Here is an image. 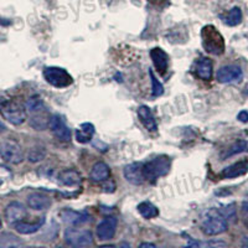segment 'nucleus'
<instances>
[{
	"instance_id": "f257e3e1",
	"label": "nucleus",
	"mask_w": 248,
	"mask_h": 248,
	"mask_svg": "<svg viewBox=\"0 0 248 248\" xmlns=\"http://www.w3.org/2000/svg\"><path fill=\"white\" fill-rule=\"evenodd\" d=\"M201 43L202 47L209 54L220 56L225 52V39L222 34L214 25H206L201 29Z\"/></svg>"
},
{
	"instance_id": "f03ea898",
	"label": "nucleus",
	"mask_w": 248,
	"mask_h": 248,
	"mask_svg": "<svg viewBox=\"0 0 248 248\" xmlns=\"http://www.w3.org/2000/svg\"><path fill=\"white\" fill-rule=\"evenodd\" d=\"M227 220L220 210H209L201 222V230L207 236H217L227 231Z\"/></svg>"
},
{
	"instance_id": "7ed1b4c3",
	"label": "nucleus",
	"mask_w": 248,
	"mask_h": 248,
	"mask_svg": "<svg viewBox=\"0 0 248 248\" xmlns=\"http://www.w3.org/2000/svg\"><path fill=\"white\" fill-rule=\"evenodd\" d=\"M171 169V161L168 156H156L153 160L143 164V171L145 180L155 183L161 176H165Z\"/></svg>"
},
{
	"instance_id": "20e7f679",
	"label": "nucleus",
	"mask_w": 248,
	"mask_h": 248,
	"mask_svg": "<svg viewBox=\"0 0 248 248\" xmlns=\"http://www.w3.org/2000/svg\"><path fill=\"white\" fill-rule=\"evenodd\" d=\"M0 156L8 163L20 164L24 160V150L19 143L14 139L0 140Z\"/></svg>"
},
{
	"instance_id": "39448f33",
	"label": "nucleus",
	"mask_w": 248,
	"mask_h": 248,
	"mask_svg": "<svg viewBox=\"0 0 248 248\" xmlns=\"http://www.w3.org/2000/svg\"><path fill=\"white\" fill-rule=\"evenodd\" d=\"M44 77L47 83L56 88H66L74 83V78L65 68L55 67V66L46 67L44 70Z\"/></svg>"
},
{
	"instance_id": "423d86ee",
	"label": "nucleus",
	"mask_w": 248,
	"mask_h": 248,
	"mask_svg": "<svg viewBox=\"0 0 248 248\" xmlns=\"http://www.w3.org/2000/svg\"><path fill=\"white\" fill-rule=\"evenodd\" d=\"M0 113L1 116L4 117V119H6L8 122H10L14 125H20L26 121V109L23 106L14 101L5 102L1 107H0Z\"/></svg>"
},
{
	"instance_id": "0eeeda50",
	"label": "nucleus",
	"mask_w": 248,
	"mask_h": 248,
	"mask_svg": "<svg viewBox=\"0 0 248 248\" xmlns=\"http://www.w3.org/2000/svg\"><path fill=\"white\" fill-rule=\"evenodd\" d=\"M63 238L71 247H88L93 245L92 232L88 230L67 229L63 234Z\"/></svg>"
},
{
	"instance_id": "6e6552de",
	"label": "nucleus",
	"mask_w": 248,
	"mask_h": 248,
	"mask_svg": "<svg viewBox=\"0 0 248 248\" xmlns=\"http://www.w3.org/2000/svg\"><path fill=\"white\" fill-rule=\"evenodd\" d=\"M51 132L54 133L55 137L62 141H70L72 133L71 129L67 127V124L62 119L61 116H52L50 117V124H48Z\"/></svg>"
},
{
	"instance_id": "1a4fd4ad",
	"label": "nucleus",
	"mask_w": 248,
	"mask_h": 248,
	"mask_svg": "<svg viewBox=\"0 0 248 248\" xmlns=\"http://www.w3.org/2000/svg\"><path fill=\"white\" fill-rule=\"evenodd\" d=\"M117 231V218L116 217H106L98 223L96 230V233L101 241L112 240Z\"/></svg>"
},
{
	"instance_id": "9d476101",
	"label": "nucleus",
	"mask_w": 248,
	"mask_h": 248,
	"mask_svg": "<svg viewBox=\"0 0 248 248\" xmlns=\"http://www.w3.org/2000/svg\"><path fill=\"white\" fill-rule=\"evenodd\" d=\"M216 76L221 83H231V82H237L242 78L243 71L236 65H227L217 71Z\"/></svg>"
},
{
	"instance_id": "9b49d317",
	"label": "nucleus",
	"mask_w": 248,
	"mask_h": 248,
	"mask_svg": "<svg viewBox=\"0 0 248 248\" xmlns=\"http://www.w3.org/2000/svg\"><path fill=\"white\" fill-rule=\"evenodd\" d=\"M124 178L127 181L133 185H141L145 181L143 171V164L140 163H132L128 164L127 167L124 168Z\"/></svg>"
},
{
	"instance_id": "f8f14e48",
	"label": "nucleus",
	"mask_w": 248,
	"mask_h": 248,
	"mask_svg": "<svg viewBox=\"0 0 248 248\" xmlns=\"http://www.w3.org/2000/svg\"><path fill=\"white\" fill-rule=\"evenodd\" d=\"M4 215H5L6 221L10 225H15L16 222L24 221V218L26 217V209L23 203L14 201V202H10L6 206Z\"/></svg>"
},
{
	"instance_id": "ddd939ff",
	"label": "nucleus",
	"mask_w": 248,
	"mask_h": 248,
	"mask_svg": "<svg viewBox=\"0 0 248 248\" xmlns=\"http://www.w3.org/2000/svg\"><path fill=\"white\" fill-rule=\"evenodd\" d=\"M150 57L153 60L155 68L160 75H165L169 68V55L160 47H154L150 50Z\"/></svg>"
},
{
	"instance_id": "4468645a",
	"label": "nucleus",
	"mask_w": 248,
	"mask_h": 248,
	"mask_svg": "<svg viewBox=\"0 0 248 248\" xmlns=\"http://www.w3.org/2000/svg\"><path fill=\"white\" fill-rule=\"evenodd\" d=\"M61 218L62 221L65 223L70 226H79L83 225L88 221L90 216L87 215V212H78V211H74V210L71 209H66L63 211H61Z\"/></svg>"
},
{
	"instance_id": "2eb2a0df",
	"label": "nucleus",
	"mask_w": 248,
	"mask_h": 248,
	"mask_svg": "<svg viewBox=\"0 0 248 248\" xmlns=\"http://www.w3.org/2000/svg\"><path fill=\"white\" fill-rule=\"evenodd\" d=\"M110 176V169L107 164L103 161H98L93 165L92 170H91L90 178L91 180L94 183H103L107 181Z\"/></svg>"
},
{
	"instance_id": "dca6fc26",
	"label": "nucleus",
	"mask_w": 248,
	"mask_h": 248,
	"mask_svg": "<svg viewBox=\"0 0 248 248\" xmlns=\"http://www.w3.org/2000/svg\"><path fill=\"white\" fill-rule=\"evenodd\" d=\"M195 72L199 78L210 81L212 78V61L207 57H200L195 65Z\"/></svg>"
},
{
	"instance_id": "f3484780",
	"label": "nucleus",
	"mask_w": 248,
	"mask_h": 248,
	"mask_svg": "<svg viewBox=\"0 0 248 248\" xmlns=\"http://www.w3.org/2000/svg\"><path fill=\"white\" fill-rule=\"evenodd\" d=\"M248 171V161H238L230 167L225 168L221 171V176L225 179H234L238 176H242Z\"/></svg>"
},
{
	"instance_id": "a211bd4d",
	"label": "nucleus",
	"mask_w": 248,
	"mask_h": 248,
	"mask_svg": "<svg viewBox=\"0 0 248 248\" xmlns=\"http://www.w3.org/2000/svg\"><path fill=\"white\" fill-rule=\"evenodd\" d=\"M138 117L140 119L141 124L147 128V130H149V132H156V129H158L156 121H155L152 110H150V108L148 106H140L138 108Z\"/></svg>"
},
{
	"instance_id": "6ab92c4d",
	"label": "nucleus",
	"mask_w": 248,
	"mask_h": 248,
	"mask_svg": "<svg viewBox=\"0 0 248 248\" xmlns=\"http://www.w3.org/2000/svg\"><path fill=\"white\" fill-rule=\"evenodd\" d=\"M28 205L30 209L41 211V210L48 209L51 206V200L43 194H31L28 198Z\"/></svg>"
},
{
	"instance_id": "aec40b11",
	"label": "nucleus",
	"mask_w": 248,
	"mask_h": 248,
	"mask_svg": "<svg viewBox=\"0 0 248 248\" xmlns=\"http://www.w3.org/2000/svg\"><path fill=\"white\" fill-rule=\"evenodd\" d=\"M44 223H45V218L41 217V218L35 223H29L25 222V221H20V222L15 223L14 227L15 230H16V232H19L20 234H32L35 233V232L39 231V230L44 226Z\"/></svg>"
},
{
	"instance_id": "412c9836",
	"label": "nucleus",
	"mask_w": 248,
	"mask_h": 248,
	"mask_svg": "<svg viewBox=\"0 0 248 248\" xmlns=\"http://www.w3.org/2000/svg\"><path fill=\"white\" fill-rule=\"evenodd\" d=\"M93 136H94V125L92 123L81 124L79 129L76 130V139L78 143H90Z\"/></svg>"
},
{
	"instance_id": "4be33fe9",
	"label": "nucleus",
	"mask_w": 248,
	"mask_h": 248,
	"mask_svg": "<svg viewBox=\"0 0 248 248\" xmlns=\"http://www.w3.org/2000/svg\"><path fill=\"white\" fill-rule=\"evenodd\" d=\"M82 179L76 170H65L60 174V184L65 186H78Z\"/></svg>"
},
{
	"instance_id": "5701e85b",
	"label": "nucleus",
	"mask_w": 248,
	"mask_h": 248,
	"mask_svg": "<svg viewBox=\"0 0 248 248\" xmlns=\"http://www.w3.org/2000/svg\"><path fill=\"white\" fill-rule=\"evenodd\" d=\"M248 149V143L246 140H237L236 143H233L231 147H229L227 149H225V152L221 154V159L226 160V159L231 158L233 155L241 154V153L246 152Z\"/></svg>"
},
{
	"instance_id": "b1692460",
	"label": "nucleus",
	"mask_w": 248,
	"mask_h": 248,
	"mask_svg": "<svg viewBox=\"0 0 248 248\" xmlns=\"http://www.w3.org/2000/svg\"><path fill=\"white\" fill-rule=\"evenodd\" d=\"M43 110H39V112L32 113V117L30 119V124L32 127L35 128L36 130H44L48 127V124H50V118H47L46 116H44Z\"/></svg>"
},
{
	"instance_id": "393cba45",
	"label": "nucleus",
	"mask_w": 248,
	"mask_h": 248,
	"mask_svg": "<svg viewBox=\"0 0 248 248\" xmlns=\"http://www.w3.org/2000/svg\"><path fill=\"white\" fill-rule=\"evenodd\" d=\"M138 211L144 218L150 220V218H154L159 215L158 207L154 205V203L149 202V201H144V202L139 203L138 205Z\"/></svg>"
},
{
	"instance_id": "a878e982",
	"label": "nucleus",
	"mask_w": 248,
	"mask_h": 248,
	"mask_svg": "<svg viewBox=\"0 0 248 248\" xmlns=\"http://www.w3.org/2000/svg\"><path fill=\"white\" fill-rule=\"evenodd\" d=\"M242 21V10L238 6H234L225 16V23L229 26H237Z\"/></svg>"
},
{
	"instance_id": "bb28decb",
	"label": "nucleus",
	"mask_w": 248,
	"mask_h": 248,
	"mask_svg": "<svg viewBox=\"0 0 248 248\" xmlns=\"http://www.w3.org/2000/svg\"><path fill=\"white\" fill-rule=\"evenodd\" d=\"M149 77L150 81H152V93L154 97H160L164 93V86L161 85L159 79L155 77L154 72L152 71V68H149Z\"/></svg>"
},
{
	"instance_id": "cd10ccee",
	"label": "nucleus",
	"mask_w": 248,
	"mask_h": 248,
	"mask_svg": "<svg viewBox=\"0 0 248 248\" xmlns=\"http://www.w3.org/2000/svg\"><path fill=\"white\" fill-rule=\"evenodd\" d=\"M26 109L31 113H35L39 112V110L45 109V107H44L43 101H41L39 97H31V98H29L28 102H26Z\"/></svg>"
},
{
	"instance_id": "c85d7f7f",
	"label": "nucleus",
	"mask_w": 248,
	"mask_h": 248,
	"mask_svg": "<svg viewBox=\"0 0 248 248\" xmlns=\"http://www.w3.org/2000/svg\"><path fill=\"white\" fill-rule=\"evenodd\" d=\"M189 247H212V248H217V247H226L227 243L223 242V241H207V242H198V241H190L187 243Z\"/></svg>"
},
{
	"instance_id": "c756f323",
	"label": "nucleus",
	"mask_w": 248,
	"mask_h": 248,
	"mask_svg": "<svg viewBox=\"0 0 248 248\" xmlns=\"http://www.w3.org/2000/svg\"><path fill=\"white\" fill-rule=\"evenodd\" d=\"M45 156V150H37V149H32L31 150V153L29 154V160L30 161H34V163H36V161L41 160V159Z\"/></svg>"
},
{
	"instance_id": "7c9ffc66",
	"label": "nucleus",
	"mask_w": 248,
	"mask_h": 248,
	"mask_svg": "<svg viewBox=\"0 0 248 248\" xmlns=\"http://www.w3.org/2000/svg\"><path fill=\"white\" fill-rule=\"evenodd\" d=\"M10 171H9L8 170V168H5V167H1V165H0V186L3 185V183H4V176H10Z\"/></svg>"
},
{
	"instance_id": "2f4dec72",
	"label": "nucleus",
	"mask_w": 248,
	"mask_h": 248,
	"mask_svg": "<svg viewBox=\"0 0 248 248\" xmlns=\"http://www.w3.org/2000/svg\"><path fill=\"white\" fill-rule=\"evenodd\" d=\"M237 119L240 122H242V123H247L248 122V112L247 110H241L240 113H238V116H237Z\"/></svg>"
},
{
	"instance_id": "473e14b6",
	"label": "nucleus",
	"mask_w": 248,
	"mask_h": 248,
	"mask_svg": "<svg viewBox=\"0 0 248 248\" xmlns=\"http://www.w3.org/2000/svg\"><path fill=\"white\" fill-rule=\"evenodd\" d=\"M139 247H140V248H143V247H152V248H154V247H156V246H155L154 243H140V245H139Z\"/></svg>"
},
{
	"instance_id": "72a5a7b5",
	"label": "nucleus",
	"mask_w": 248,
	"mask_h": 248,
	"mask_svg": "<svg viewBox=\"0 0 248 248\" xmlns=\"http://www.w3.org/2000/svg\"><path fill=\"white\" fill-rule=\"evenodd\" d=\"M4 130H5V125L0 122V132H4Z\"/></svg>"
},
{
	"instance_id": "f704fd0d",
	"label": "nucleus",
	"mask_w": 248,
	"mask_h": 248,
	"mask_svg": "<svg viewBox=\"0 0 248 248\" xmlns=\"http://www.w3.org/2000/svg\"><path fill=\"white\" fill-rule=\"evenodd\" d=\"M0 229H1V218H0Z\"/></svg>"
}]
</instances>
